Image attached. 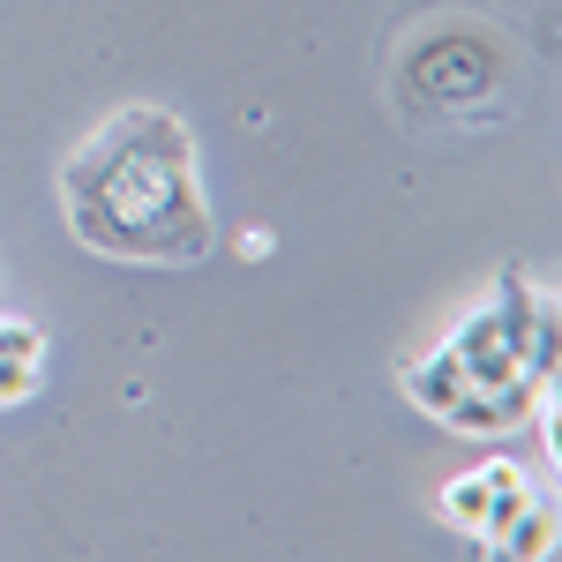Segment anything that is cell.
Listing matches in <instances>:
<instances>
[{
    "label": "cell",
    "instance_id": "obj_1",
    "mask_svg": "<svg viewBox=\"0 0 562 562\" xmlns=\"http://www.w3.org/2000/svg\"><path fill=\"white\" fill-rule=\"evenodd\" d=\"M68 233L105 262L188 270L211 256V203L195 173V128L166 105H121L60 166Z\"/></svg>",
    "mask_w": 562,
    "mask_h": 562
},
{
    "label": "cell",
    "instance_id": "obj_4",
    "mask_svg": "<svg viewBox=\"0 0 562 562\" xmlns=\"http://www.w3.org/2000/svg\"><path fill=\"white\" fill-rule=\"evenodd\" d=\"M435 510H442V525H458V532L487 540V525H495V465H473V473L442 480Z\"/></svg>",
    "mask_w": 562,
    "mask_h": 562
},
{
    "label": "cell",
    "instance_id": "obj_7",
    "mask_svg": "<svg viewBox=\"0 0 562 562\" xmlns=\"http://www.w3.org/2000/svg\"><path fill=\"white\" fill-rule=\"evenodd\" d=\"M0 360H45V330L23 323V315H15V323L0 315Z\"/></svg>",
    "mask_w": 562,
    "mask_h": 562
},
{
    "label": "cell",
    "instance_id": "obj_3",
    "mask_svg": "<svg viewBox=\"0 0 562 562\" xmlns=\"http://www.w3.org/2000/svg\"><path fill=\"white\" fill-rule=\"evenodd\" d=\"M540 375H510V383H465V397L442 413L458 435H510L540 413Z\"/></svg>",
    "mask_w": 562,
    "mask_h": 562
},
{
    "label": "cell",
    "instance_id": "obj_2",
    "mask_svg": "<svg viewBox=\"0 0 562 562\" xmlns=\"http://www.w3.org/2000/svg\"><path fill=\"white\" fill-rule=\"evenodd\" d=\"M510 38L487 15H428L390 53V98L413 121H487L510 98Z\"/></svg>",
    "mask_w": 562,
    "mask_h": 562
},
{
    "label": "cell",
    "instance_id": "obj_5",
    "mask_svg": "<svg viewBox=\"0 0 562 562\" xmlns=\"http://www.w3.org/2000/svg\"><path fill=\"white\" fill-rule=\"evenodd\" d=\"M405 397L420 405V413H450L458 397H465V368H458V352L450 346H435V352H420V360H405Z\"/></svg>",
    "mask_w": 562,
    "mask_h": 562
},
{
    "label": "cell",
    "instance_id": "obj_6",
    "mask_svg": "<svg viewBox=\"0 0 562 562\" xmlns=\"http://www.w3.org/2000/svg\"><path fill=\"white\" fill-rule=\"evenodd\" d=\"M555 548H562V525H555V510H548L540 495H532L518 518H510L503 532H495V540H487V555H510V562H548Z\"/></svg>",
    "mask_w": 562,
    "mask_h": 562
}]
</instances>
